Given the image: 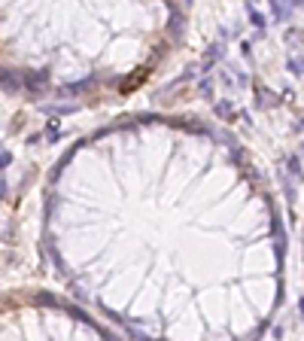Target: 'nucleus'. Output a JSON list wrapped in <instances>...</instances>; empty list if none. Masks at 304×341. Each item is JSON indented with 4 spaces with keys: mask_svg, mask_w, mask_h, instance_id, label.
<instances>
[]
</instances>
